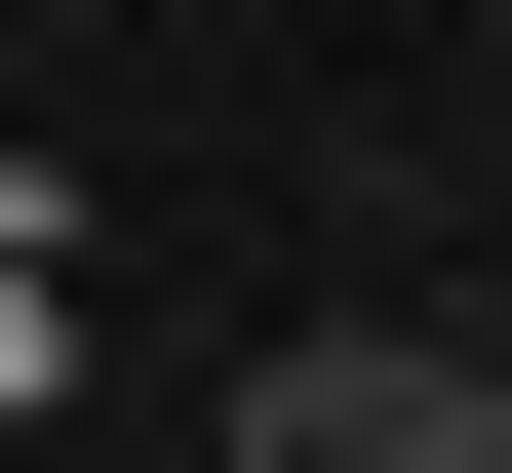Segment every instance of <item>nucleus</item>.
I'll use <instances>...</instances> for the list:
<instances>
[{"label":"nucleus","instance_id":"f257e3e1","mask_svg":"<svg viewBox=\"0 0 512 473\" xmlns=\"http://www.w3.org/2000/svg\"><path fill=\"white\" fill-rule=\"evenodd\" d=\"M237 473H512V355H434V316H316L237 395Z\"/></svg>","mask_w":512,"mask_h":473}]
</instances>
